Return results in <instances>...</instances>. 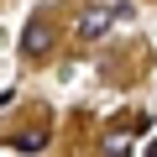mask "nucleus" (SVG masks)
I'll use <instances>...</instances> for the list:
<instances>
[{
  "instance_id": "1",
  "label": "nucleus",
  "mask_w": 157,
  "mask_h": 157,
  "mask_svg": "<svg viewBox=\"0 0 157 157\" xmlns=\"http://www.w3.org/2000/svg\"><path fill=\"white\" fill-rule=\"evenodd\" d=\"M121 16H126V6H84V16H78L73 32H78V42H100Z\"/></svg>"
},
{
  "instance_id": "2",
  "label": "nucleus",
  "mask_w": 157,
  "mask_h": 157,
  "mask_svg": "<svg viewBox=\"0 0 157 157\" xmlns=\"http://www.w3.org/2000/svg\"><path fill=\"white\" fill-rule=\"evenodd\" d=\"M21 47H26L32 58H42V52L52 47V26H47V16H32V21L21 26Z\"/></svg>"
},
{
  "instance_id": "4",
  "label": "nucleus",
  "mask_w": 157,
  "mask_h": 157,
  "mask_svg": "<svg viewBox=\"0 0 157 157\" xmlns=\"http://www.w3.org/2000/svg\"><path fill=\"white\" fill-rule=\"evenodd\" d=\"M105 152H110V157H126V136L110 131V136H105Z\"/></svg>"
},
{
  "instance_id": "3",
  "label": "nucleus",
  "mask_w": 157,
  "mask_h": 157,
  "mask_svg": "<svg viewBox=\"0 0 157 157\" xmlns=\"http://www.w3.org/2000/svg\"><path fill=\"white\" fill-rule=\"evenodd\" d=\"M11 147H16V152H42V147H47V131H32V136H16Z\"/></svg>"
}]
</instances>
